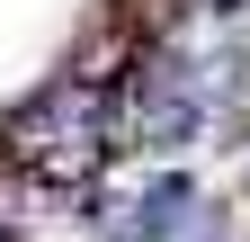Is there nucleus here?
Listing matches in <instances>:
<instances>
[{
	"mask_svg": "<svg viewBox=\"0 0 250 242\" xmlns=\"http://www.w3.org/2000/svg\"><path fill=\"white\" fill-rule=\"evenodd\" d=\"M232 197H241V206H250V153H241V179H232Z\"/></svg>",
	"mask_w": 250,
	"mask_h": 242,
	"instance_id": "obj_1",
	"label": "nucleus"
},
{
	"mask_svg": "<svg viewBox=\"0 0 250 242\" xmlns=\"http://www.w3.org/2000/svg\"><path fill=\"white\" fill-rule=\"evenodd\" d=\"M241 36H250V18H241Z\"/></svg>",
	"mask_w": 250,
	"mask_h": 242,
	"instance_id": "obj_2",
	"label": "nucleus"
}]
</instances>
